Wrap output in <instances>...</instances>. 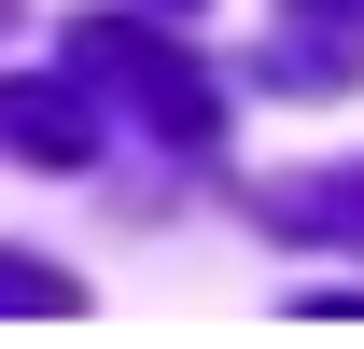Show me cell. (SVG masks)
<instances>
[{"label": "cell", "mask_w": 364, "mask_h": 349, "mask_svg": "<svg viewBox=\"0 0 364 349\" xmlns=\"http://www.w3.org/2000/svg\"><path fill=\"white\" fill-rule=\"evenodd\" d=\"M0 28H14V0H0Z\"/></svg>", "instance_id": "cell-7"}, {"label": "cell", "mask_w": 364, "mask_h": 349, "mask_svg": "<svg viewBox=\"0 0 364 349\" xmlns=\"http://www.w3.org/2000/svg\"><path fill=\"white\" fill-rule=\"evenodd\" d=\"M98 84L85 70H56V84H0V154H28V168H85L98 154Z\"/></svg>", "instance_id": "cell-2"}, {"label": "cell", "mask_w": 364, "mask_h": 349, "mask_svg": "<svg viewBox=\"0 0 364 349\" xmlns=\"http://www.w3.org/2000/svg\"><path fill=\"white\" fill-rule=\"evenodd\" d=\"M140 14H196V0H140Z\"/></svg>", "instance_id": "cell-6"}, {"label": "cell", "mask_w": 364, "mask_h": 349, "mask_svg": "<svg viewBox=\"0 0 364 349\" xmlns=\"http://www.w3.org/2000/svg\"><path fill=\"white\" fill-rule=\"evenodd\" d=\"M70 70H85L98 98H127V112L168 140V154H210V140H225V84H210V70H196L168 28H140V14H98V28H70Z\"/></svg>", "instance_id": "cell-1"}, {"label": "cell", "mask_w": 364, "mask_h": 349, "mask_svg": "<svg viewBox=\"0 0 364 349\" xmlns=\"http://www.w3.org/2000/svg\"><path fill=\"white\" fill-rule=\"evenodd\" d=\"M252 210H267V238H364V168H322V182H267Z\"/></svg>", "instance_id": "cell-4"}, {"label": "cell", "mask_w": 364, "mask_h": 349, "mask_svg": "<svg viewBox=\"0 0 364 349\" xmlns=\"http://www.w3.org/2000/svg\"><path fill=\"white\" fill-rule=\"evenodd\" d=\"M267 84H280V98H350V84H364V43H350V0H280V43H267Z\"/></svg>", "instance_id": "cell-3"}, {"label": "cell", "mask_w": 364, "mask_h": 349, "mask_svg": "<svg viewBox=\"0 0 364 349\" xmlns=\"http://www.w3.org/2000/svg\"><path fill=\"white\" fill-rule=\"evenodd\" d=\"M85 307V279L70 265H28V252H0V321H70Z\"/></svg>", "instance_id": "cell-5"}]
</instances>
